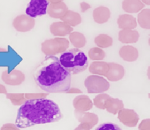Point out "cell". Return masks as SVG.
Here are the masks:
<instances>
[{
	"instance_id": "cell-7",
	"label": "cell",
	"mask_w": 150,
	"mask_h": 130,
	"mask_svg": "<svg viewBox=\"0 0 150 130\" xmlns=\"http://www.w3.org/2000/svg\"><path fill=\"white\" fill-rule=\"evenodd\" d=\"M1 80L7 85H17L24 81L25 76L22 72L18 70H13L9 73L5 70L1 74Z\"/></svg>"
},
{
	"instance_id": "cell-17",
	"label": "cell",
	"mask_w": 150,
	"mask_h": 130,
	"mask_svg": "<svg viewBox=\"0 0 150 130\" xmlns=\"http://www.w3.org/2000/svg\"><path fill=\"white\" fill-rule=\"evenodd\" d=\"M138 23L143 29H150V9L146 8L142 9L138 15Z\"/></svg>"
},
{
	"instance_id": "cell-27",
	"label": "cell",
	"mask_w": 150,
	"mask_h": 130,
	"mask_svg": "<svg viewBox=\"0 0 150 130\" xmlns=\"http://www.w3.org/2000/svg\"><path fill=\"white\" fill-rule=\"evenodd\" d=\"M0 94H3L5 95L7 94V90L5 86L1 84H0Z\"/></svg>"
},
{
	"instance_id": "cell-20",
	"label": "cell",
	"mask_w": 150,
	"mask_h": 130,
	"mask_svg": "<svg viewBox=\"0 0 150 130\" xmlns=\"http://www.w3.org/2000/svg\"><path fill=\"white\" fill-rule=\"evenodd\" d=\"M96 43L102 47H107L112 43V38L106 34H100L95 38Z\"/></svg>"
},
{
	"instance_id": "cell-16",
	"label": "cell",
	"mask_w": 150,
	"mask_h": 130,
	"mask_svg": "<svg viewBox=\"0 0 150 130\" xmlns=\"http://www.w3.org/2000/svg\"><path fill=\"white\" fill-rule=\"evenodd\" d=\"M111 66L107 77L111 81H116L121 78L124 73L123 67L120 64L115 63H110Z\"/></svg>"
},
{
	"instance_id": "cell-4",
	"label": "cell",
	"mask_w": 150,
	"mask_h": 130,
	"mask_svg": "<svg viewBox=\"0 0 150 130\" xmlns=\"http://www.w3.org/2000/svg\"><path fill=\"white\" fill-rule=\"evenodd\" d=\"M69 42L64 38H54L45 41L42 46V50L48 55L62 52L68 47Z\"/></svg>"
},
{
	"instance_id": "cell-8",
	"label": "cell",
	"mask_w": 150,
	"mask_h": 130,
	"mask_svg": "<svg viewBox=\"0 0 150 130\" xmlns=\"http://www.w3.org/2000/svg\"><path fill=\"white\" fill-rule=\"evenodd\" d=\"M85 85L88 91H105L109 87V83L104 78L97 76L88 77L85 81Z\"/></svg>"
},
{
	"instance_id": "cell-29",
	"label": "cell",
	"mask_w": 150,
	"mask_h": 130,
	"mask_svg": "<svg viewBox=\"0 0 150 130\" xmlns=\"http://www.w3.org/2000/svg\"><path fill=\"white\" fill-rule=\"evenodd\" d=\"M48 2H50L51 3H56V2H62L63 0H47Z\"/></svg>"
},
{
	"instance_id": "cell-22",
	"label": "cell",
	"mask_w": 150,
	"mask_h": 130,
	"mask_svg": "<svg viewBox=\"0 0 150 130\" xmlns=\"http://www.w3.org/2000/svg\"><path fill=\"white\" fill-rule=\"evenodd\" d=\"M95 130H122L120 126L112 122H107L99 125Z\"/></svg>"
},
{
	"instance_id": "cell-1",
	"label": "cell",
	"mask_w": 150,
	"mask_h": 130,
	"mask_svg": "<svg viewBox=\"0 0 150 130\" xmlns=\"http://www.w3.org/2000/svg\"><path fill=\"white\" fill-rule=\"evenodd\" d=\"M62 118L60 108L53 101L46 98L29 99L19 108L15 125L19 128H26L58 122Z\"/></svg>"
},
{
	"instance_id": "cell-24",
	"label": "cell",
	"mask_w": 150,
	"mask_h": 130,
	"mask_svg": "<svg viewBox=\"0 0 150 130\" xmlns=\"http://www.w3.org/2000/svg\"><path fill=\"white\" fill-rule=\"evenodd\" d=\"M6 97L7 99L10 100L11 102L14 105H19V104H21L20 98L19 97V95H16V94H15L7 93L6 94Z\"/></svg>"
},
{
	"instance_id": "cell-12",
	"label": "cell",
	"mask_w": 150,
	"mask_h": 130,
	"mask_svg": "<svg viewBox=\"0 0 150 130\" xmlns=\"http://www.w3.org/2000/svg\"><path fill=\"white\" fill-rule=\"evenodd\" d=\"M94 20L99 24L107 22L110 18V9L103 6H100L95 8L93 12Z\"/></svg>"
},
{
	"instance_id": "cell-19",
	"label": "cell",
	"mask_w": 150,
	"mask_h": 130,
	"mask_svg": "<svg viewBox=\"0 0 150 130\" xmlns=\"http://www.w3.org/2000/svg\"><path fill=\"white\" fill-rule=\"evenodd\" d=\"M69 39L72 44L77 47H81L86 43L84 35L79 32H73L70 33Z\"/></svg>"
},
{
	"instance_id": "cell-26",
	"label": "cell",
	"mask_w": 150,
	"mask_h": 130,
	"mask_svg": "<svg viewBox=\"0 0 150 130\" xmlns=\"http://www.w3.org/2000/svg\"><path fill=\"white\" fill-rule=\"evenodd\" d=\"M80 5V8H81V11L82 12H86V11H87L88 9H90L91 8L90 5L85 2H81Z\"/></svg>"
},
{
	"instance_id": "cell-15",
	"label": "cell",
	"mask_w": 150,
	"mask_h": 130,
	"mask_svg": "<svg viewBox=\"0 0 150 130\" xmlns=\"http://www.w3.org/2000/svg\"><path fill=\"white\" fill-rule=\"evenodd\" d=\"M60 19L70 26H76L80 24L81 22L80 15L76 12L70 10H68Z\"/></svg>"
},
{
	"instance_id": "cell-2",
	"label": "cell",
	"mask_w": 150,
	"mask_h": 130,
	"mask_svg": "<svg viewBox=\"0 0 150 130\" xmlns=\"http://www.w3.org/2000/svg\"><path fill=\"white\" fill-rule=\"evenodd\" d=\"M36 85L49 93L67 92L71 85V73L54 56H46L36 67L33 73Z\"/></svg>"
},
{
	"instance_id": "cell-18",
	"label": "cell",
	"mask_w": 150,
	"mask_h": 130,
	"mask_svg": "<svg viewBox=\"0 0 150 130\" xmlns=\"http://www.w3.org/2000/svg\"><path fill=\"white\" fill-rule=\"evenodd\" d=\"M121 56L127 61H134L138 56L137 50L130 46H125L120 50Z\"/></svg>"
},
{
	"instance_id": "cell-11",
	"label": "cell",
	"mask_w": 150,
	"mask_h": 130,
	"mask_svg": "<svg viewBox=\"0 0 150 130\" xmlns=\"http://www.w3.org/2000/svg\"><path fill=\"white\" fill-rule=\"evenodd\" d=\"M118 28L121 29H132L137 27L136 18L129 14H122L118 16L117 19Z\"/></svg>"
},
{
	"instance_id": "cell-10",
	"label": "cell",
	"mask_w": 150,
	"mask_h": 130,
	"mask_svg": "<svg viewBox=\"0 0 150 130\" xmlns=\"http://www.w3.org/2000/svg\"><path fill=\"white\" fill-rule=\"evenodd\" d=\"M73 28L64 22H53L50 26V31L54 36H64L70 34Z\"/></svg>"
},
{
	"instance_id": "cell-3",
	"label": "cell",
	"mask_w": 150,
	"mask_h": 130,
	"mask_svg": "<svg viewBox=\"0 0 150 130\" xmlns=\"http://www.w3.org/2000/svg\"><path fill=\"white\" fill-rule=\"evenodd\" d=\"M59 60L62 66L73 74L82 73L88 67L86 55L77 48L66 50L61 54Z\"/></svg>"
},
{
	"instance_id": "cell-23",
	"label": "cell",
	"mask_w": 150,
	"mask_h": 130,
	"mask_svg": "<svg viewBox=\"0 0 150 130\" xmlns=\"http://www.w3.org/2000/svg\"><path fill=\"white\" fill-rule=\"evenodd\" d=\"M88 54L91 59H102L104 56V52L97 48L91 49L90 50Z\"/></svg>"
},
{
	"instance_id": "cell-5",
	"label": "cell",
	"mask_w": 150,
	"mask_h": 130,
	"mask_svg": "<svg viewBox=\"0 0 150 130\" xmlns=\"http://www.w3.org/2000/svg\"><path fill=\"white\" fill-rule=\"evenodd\" d=\"M48 5L47 0H30L26 8V14L32 18L45 15Z\"/></svg>"
},
{
	"instance_id": "cell-21",
	"label": "cell",
	"mask_w": 150,
	"mask_h": 130,
	"mask_svg": "<svg viewBox=\"0 0 150 130\" xmlns=\"http://www.w3.org/2000/svg\"><path fill=\"white\" fill-rule=\"evenodd\" d=\"M108 66L105 63H94L91 64L90 71L95 73L103 74L105 70H107Z\"/></svg>"
},
{
	"instance_id": "cell-30",
	"label": "cell",
	"mask_w": 150,
	"mask_h": 130,
	"mask_svg": "<svg viewBox=\"0 0 150 130\" xmlns=\"http://www.w3.org/2000/svg\"><path fill=\"white\" fill-rule=\"evenodd\" d=\"M6 52V50L4 49V48H1L0 47V52Z\"/></svg>"
},
{
	"instance_id": "cell-25",
	"label": "cell",
	"mask_w": 150,
	"mask_h": 130,
	"mask_svg": "<svg viewBox=\"0 0 150 130\" xmlns=\"http://www.w3.org/2000/svg\"><path fill=\"white\" fill-rule=\"evenodd\" d=\"M0 130H19V129L15 124L7 123V124H4L1 127Z\"/></svg>"
},
{
	"instance_id": "cell-28",
	"label": "cell",
	"mask_w": 150,
	"mask_h": 130,
	"mask_svg": "<svg viewBox=\"0 0 150 130\" xmlns=\"http://www.w3.org/2000/svg\"><path fill=\"white\" fill-rule=\"evenodd\" d=\"M144 4H146L147 5H150V0H140Z\"/></svg>"
},
{
	"instance_id": "cell-14",
	"label": "cell",
	"mask_w": 150,
	"mask_h": 130,
	"mask_svg": "<svg viewBox=\"0 0 150 130\" xmlns=\"http://www.w3.org/2000/svg\"><path fill=\"white\" fill-rule=\"evenodd\" d=\"M145 5L140 0H124L122 3L123 10L127 13H137L142 10Z\"/></svg>"
},
{
	"instance_id": "cell-13",
	"label": "cell",
	"mask_w": 150,
	"mask_h": 130,
	"mask_svg": "<svg viewBox=\"0 0 150 130\" xmlns=\"http://www.w3.org/2000/svg\"><path fill=\"white\" fill-rule=\"evenodd\" d=\"M139 33L132 29H122L119 32L118 39L122 43H135L138 40Z\"/></svg>"
},
{
	"instance_id": "cell-9",
	"label": "cell",
	"mask_w": 150,
	"mask_h": 130,
	"mask_svg": "<svg viewBox=\"0 0 150 130\" xmlns=\"http://www.w3.org/2000/svg\"><path fill=\"white\" fill-rule=\"evenodd\" d=\"M68 11V7L63 1L51 3L47 6V14L53 18L61 19L66 12Z\"/></svg>"
},
{
	"instance_id": "cell-6",
	"label": "cell",
	"mask_w": 150,
	"mask_h": 130,
	"mask_svg": "<svg viewBox=\"0 0 150 130\" xmlns=\"http://www.w3.org/2000/svg\"><path fill=\"white\" fill-rule=\"evenodd\" d=\"M35 25V19L25 14L16 16L12 22L13 27L19 32H28L34 28Z\"/></svg>"
}]
</instances>
